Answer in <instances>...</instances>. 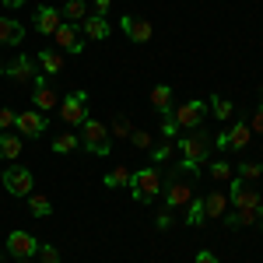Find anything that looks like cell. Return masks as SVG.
I'll list each match as a JSON object with an SVG mask.
<instances>
[{
	"mask_svg": "<svg viewBox=\"0 0 263 263\" xmlns=\"http://www.w3.org/2000/svg\"><path fill=\"white\" fill-rule=\"evenodd\" d=\"M0 78H4V67H0Z\"/></svg>",
	"mask_w": 263,
	"mask_h": 263,
	"instance_id": "obj_44",
	"label": "cell"
},
{
	"mask_svg": "<svg viewBox=\"0 0 263 263\" xmlns=\"http://www.w3.org/2000/svg\"><path fill=\"white\" fill-rule=\"evenodd\" d=\"M197 263H218V256L211 249H203V253H197Z\"/></svg>",
	"mask_w": 263,
	"mask_h": 263,
	"instance_id": "obj_41",
	"label": "cell"
},
{
	"mask_svg": "<svg viewBox=\"0 0 263 263\" xmlns=\"http://www.w3.org/2000/svg\"><path fill=\"white\" fill-rule=\"evenodd\" d=\"M105 130H112V137H130L134 134V126L126 116H112V126H105Z\"/></svg>",
	"mask_w": 263,
	"mask_h": 263,
	"instance_id": "obj_34",
	"label": "cell"
},
{
	"mask_svg": "<svg viewBox=\"0 0 263 263\" xmlns=\"http://www.w3.org/2000/svg\"><path fill=\"white\" fill-rule=\"evenodd\" d=\"M172 221H176V214H172V211H165V207H162V211H158V218H155V228H162V232H165V228H168Z\"/></svg>",
	"mask_w": 263,
	"mask_h": 263,
	"instance_id": "obj_37",
	"label": "cell"
},
{
	"mask_svg": "<svg viewBox=\"0 0 263 263\" xmlns=\"http://www.w3.org/2000/svg\"><path fill=\"white\" fill-rule=\"evenodd\" d=\"M14 116H18V112H11V109H0V134H4L7 126H14Z\"/></svg>",
	"mask_w": 263,
	"mask_h": 263,
	"instance_id": "obj_38",
	"label": "cell"
},
{
	"mask_svg": "<svg viewBox=\"0 0 263 263\" xmlns=\"http://www.w3.org/2000/svg\"><path fill=\"white\" fill-rule=\"evenodd\" d=\"M81 141H84V147H88L91 155H109V151H112V144H109V130H105V123H99V120H84Z\"/></svg>",
	"mask_w": 263,
	"mask_h": 263,
	"instance_id": "obj_6",
	"label": "cell"
},
{
	"mask_svg": "<svg viewBox=\"0 0 263 263\" xmlns=\"http://www.w3.org/2000/svg\"><path fill=\"white\" fill-rule=\"evenodd\" d=\"M63 25L60 11L57 7H49V4H42L39 11H35V28H39L42 35H57V28Z\"/></svg>",
	"mask_w": 263,
	"mask_h": 263,
	"instance_id": "obj_18",
	"label": "cell"
},
{
	"mask_svg": "<svg viewBox=\"0 0 263 263\" xmlns=\"http://www.w3.org/2000/svg\"><path fill=\"white\" fill-rule=\"evenodd\" d=\"M32 105L39 109V112H53L60 99H57V91L46 84V74H35V81H32Z\"/></svg>",
	"mask_w": 263,
	"mask_h": 263,
	"instance_id": "obj_10",
	"label": "cell"
},
{
	"mask_svg": "<svg viewBox=\"0 0 263 263\" xmlns=\"http://www.w3.org/2000/svg\"><path fill=\"white\" fill-rule=\"evenodd\" d=\"M162 137L165 141H176V137H179V126H176V120H172V112L162 116Z\"/></svg>",
	"mask_w": 263,
	"mask_h": 263,
	"instance_id": "obj_36",
	"label": "cell"
},
{
	"mask_svg": "<svg viewBox=\"0 0 263 263\" xmlns=\"http://www.w3.org/2000/svg\"><path fill=\"white\" fill-rule=\"evenodd\" d=\"M35 256H39V263H60V253H57V246H46V242H39Z\"/></svg>",
	"mask_w": 263,
	"mask_h": 263,
	"instance_id": "obj_35",
	"label": "cell"
},
{
	"mask_svg": "<svg viewBox=\"0 0 263 263\" xmlns=\"http://www.w3.org/2000/svg\"><path fill=\"white\" fill-rule=\"evenodd\" d=\"M39 63H42V70H46V78H53V74L63 70V57L53 53V49H39Z\"/></svg>",
	"mask_w": 263,
	"mask_h": 263,
	"instance_id": "obj_26",
	"label": "cell"
},
{
	"mask_svg": "<svg viewBox=\"0 0 263 263\" xmlns=\"http://www.w3.org/2000/svg\"><path fill=\"white\" fill-rule=\"evenodd\" d=\"M35 249H39V239L28 235V232H11V235H7V253H11L14 260H32Z\"/></svg>",
	"mask_w": 263,
	"mask_h": 263,
	"instance_id": "obj_11",
	"label": "cell"
},
{
	"mask_svg": "<svg viewBox=\"0 0 263 263\" xmlns=\"http://www.w3.org/2000/svg\"><path fill=\"white\" fill-rule=\"evenodd\" d=\"M249 137H253V130H249V123H235V126H232V130H228V134H218V147H221V151H242L246 144H249Z\"/></svg>",
	"mask_w": 263,
	"mask_h": 263,
	"instance_id": "obj_13",
	"label": "cell"
},
{
	"mask_svg": "<svg viewBox=\"0 0 263 263\" xmlns=\"http://www.w3.org/2000/svg\"><path fill=\"white\" fill-rule=\"evenodd\" d=\"M109 7H112V0H95V14H99V18L109 14Z\"/></svg>",
	"mask_w": 263,
	"mask_h": 263,
	"instance_id": "obj_40",
	"label": "cell"
},
{
	"mask_svg": "<svg viewBox=\"0 0 263 263\" xmlns=\"http://www.w3.org/2000/svg\"><path fill=\"white\" fill-rule=\"evenodd\" d=\"M228 228H242V224H260L263 228V203L260 207H235V211H224L221 214Z\"/></svg>",
	"mask_w": 263,
	"mask_h": 263,
	"instance_id": "obj_14",
	"label": "cell"
},
{
	"mask_svg": "<svg viewBox=\"0 0 263 263\" xmlns=\"http://www.w3.org/2000/svg\"><path fill=\"white\" fill-rule=\"evenodd\" d=\"M120 28L126 32V39H130V42H151V35H155L151 21L134 18V14H123V18H120Z\"/></svg>",
	"mask_w": 263,
	"mask_h": 263,
	"instance_id": "obj_15",
	"label": "cell"
},
{
	"mask_svg": "<svg viewBox=\"0 0 263 263\" xmlns=\"http://www.w3.org/2000/svg\"><path fill=\"white\" fill-rule=\"evenodd\" d=\"M81 28V35L84 39H91V42H102V39H109V32H112V25L105 18H99V14H88V18L78 25Z\"/></svg>",
	"mask_w": 263,
	"mask_h": 263,
	"instance_id": "obj_17",
	"label": "cell"
},
{
	"mask_svg": "<svg viewBox=\"0 0 263 263\" xmlns=\"http://www.w3.org/2000/svg\"><path fill=\"white\" fill-rule=\"evenodd\" d=\"M211 109H214V116H218V120H232V116H235V102L221 99V95H214V99H211Z\"/></svg>",
	"mask_w": 263,
	"mask_h": 263,
	"instance_id": "obj_30",
	"label": "cell"
},
{
	"mask_svg": "<svg viewBox=\"0 0 263 263\" xmlns=\"http://www.w3.org/2000/svg\"><path fill=\"white\" fill-rule=\"evenodd\" d=\"M203 116H207V102H200V99L172 105V120H176L179 130H197V126H203Z\"/></svg>",
	"mask_w": 263,
	"mask_h": 263,
	"instance_id": "obj_5",
	"label": "cell"
},
{
	"mask_svg": "<svg viewBox=\"0 0 263 263\" xmlns=\"http://www.w3.org/2000/svg\"><path fill=\"white\" fill-rule=\"evenodd\" d=\"M25 42V28L14 18H0V46H21Z\"/></svg>",
	"mask_w": 263,
	"mask_h": 263,
	"instance_id": "obj_20",
	"label": "cell"
},
{
	"mask_svg": "<svg viewBox=\"0 0 263 263\" xmlns=\"http://www.w3.org/2000/svg\"><path fill=\"white\" fill-rule=\"evenodd\" d=\"M211 147H214V141H211V130H203V126H197V130H186L179 141V151H182V168H190V172H200V165L211 158Z\"/></svg>",
	"mask_w": 263,
	"mask_h": 263,
	"instance_id": "obj_2",
	"label": "cell"
},
{
	"mask_svg": "<svg viewBox=\"0 0 263 263\" xmlns=\"http://www.w3.org/2000/svg\"><path fill=\"white\" fill-rule=\"evenodd\" d=\"M130 144H134L137 151H151V147H155V137H151L147 130H134V134H130Z\"/></svg>",
	"mask_w": 263,
	"mask_h": 263,
	"instance_id": "obj_33",
	"label": "cell"
},
{
	"mask_svg": "<svg viewBox=\"0 0 263 263\" xmlns=\"http://www.w3.org/2000/svg\"><path fill=\"white\" fill-rule=\"evenodd\" d=\"M18 263H35V260H18Z\"/></svg>",
	"mask_w": 263,
	"mask_h": 263,
	"instance_id": "obj_43",
	"label": "cell"
},
{
	"mask_svg": "<svg viewBox=\"0 0 263 263\" xmlns=\"http://www.w3.org/2000/svg\"><path fill=\"white\" fill-rule=\"evenodd\" d=\"M228 203L232 207H260V193L249 186V182H242V179H232L228 182Z\"/></svg>",
	"mask_w": 263,
	"mask_h": 263,
	"instance_id": "obj_12",
	"label": "cell"
},
{
	"mask_svg": "<svg viewBox=\"0 0 263 263\" xmlns=\"http://www.w3.org/2000/svg\"><path fill=\"white\" fill-rule=\"evenodd\" d=\"M0 179H4V190H7L11 197H28V193L35 190L32 172H28V168H21V165H7Z\"/></svg>",
	"mask_w": 263,
	"mask_h": 263,
	"instance_id": "obj_7",
	"label": "cell"
},
{
	"mask_svg": "<svg viewBox=\"0 0 263 263\" xmlns=\"http://www.w3.org/2000/svg\"><path fill=\"white\" fill-rule=\"evenodd\" d=\"M172 88L168 84H158V88H151V109L158 112V116H168L172 112Z\"/></svg>",
	"mask_w": 263,
	"mask_h": 263,
	"instance_id": "obj_21",
	"label": "cell"
},
{
	"mask_svg": "<svg viewBox=\"0 0 263 263\" xmlns=\"http://www.w3.org/2000/svg\"><path fill=\"white\" fill-rule=\"evenodd\" d=\"M57 112H60V120L67 126H78L81 130L84 120H88V91H70L67 99H60Z\"/></svg>",
	"mask_w": 263,
	"mask_h": 263,
	"instance_id": "obj_4",
	"label": "cell"
},
{
	"mask_svg": "<svg viewBox=\"0 0 263 263\" xmlns=\"http://www.w3.org/2000/svg\"><path fill=\"white\" fill-rule=\"evenodd\" d=\"M46 112H39V109H25V112H18L14 116V130L18 134H28V137H42L46 134Z\"/></svg>",
	"mask_w": 263,
	"mask_h": 263,
	"instance_id": "obj_9",
	"label": "cell"
},
{
	"mask_svg": "<svg viewBox=\"0 0 263 263\" xmlns=\"http://www.w3.org/2000/svg\"><path fill=\"white\" fill-rule=\"evenodd\" d=\"M78 144H81V137H78V134H57V141H53V151H57V155H70Z\"/></svg>",
	"mask_w": 263,
	"mask_h": 263,
	"instance_id": "obj_29",
	"label": "cell"
},
{
	"mask_svg": "<svg viewBox=\"0 0 263 263\" xmlns=\"http://www.w3.org/2000/svg\"><path fill=\"white\" fill-rule=\"evenodd\" d=\"M28 211H32L35 218H49V214H53V203H49L46 193H35V190H32V193H28Z\"/></svg>",
	"mask_w": 263,
	"mask_h": 263,
	"instance_id": "obj_25",
	"label": "cell"
},
{
	"mask_svg": "<svg viewBox=\"0 0 263 263\" xmlns=\"http://www.w3.org/2000/svg\"><path fill=\"white\" fill-rule=\"evenodd\" d=\"M60 18H67L70 25H81L84 18H88V7H84V0H67L60 7Z\"/></svg>",
	"mask_w": 263,
	"mask_h": 263,
	"instance_id": "obj_23",
	"label": "cell"
},
{
	"mask_svg": "<svg viewBox=\"0 0 263 263\" xmlns=\"http://www.w3.org/2000/svg\"><path fill=\"white\" fill-rule=\"evenodd\" d=\"M172 155H176V141H162L158 147H151V158H155L158 165H165Z\"/></svg>",
	"mask_w": 263,
	"mask_h": 263,
	"instance_id": "obj_32",
	"label": "cell"
},
{
	"mask_svg": "<svg viewBox=\"0 0 263 263\" xmlns=\"http://www.w3.org/2000/svg\"><path fill=\"white\" fill-rule=\"evenodd\" d=\"M25 0H4V7H21Z\"/></svg>",
	"mask_w": 263,
	"mask_h": 263,
	"instance_id": "obj_42",
	"label": "cell"
},
{
	"mask_svg": "<svg viewBox=\"0 0 263 263\" xmlns=\"http://www.w3.org/2000/svg\"><path fill=\"white\" fill-rule=\"evenodd\" d=\"M130 197L137 203H151L158 193H162V172L158 168H141V172H134L130 176Z\"/></svg>",
	"mask_w": 263,
	"mask_h": 263,
	"instance_id": "obj_3",
	"label": "cell"
},
{
	"mask_svg": "<svg viewBox=\"0 0 263 263\" xmlns=\"http://www.w3.org/2000/svg\"><path fill=\"white\" fill-rule=\"evenodd\" d=\"M21 155V134H0V158L14 162Z\"/></svg>",
	"mask_w": 263,
	"mask_h": 263,
	"instance_id": "obj_22",
	"label": "cell"
},
{
	"mask_svg": "<svg viewBox=\"0 0 263 263\" xmlns=\"http://www.w3.org/2000/svg\"><path fill=\"white\" fill-rule=\"evenodd\" d=\"M197 176L200 172H190L182 165H172L168 172H162V193H165V211L179 214L186 203L197 197Z\"/></svg>",
	"mask_w": 263,
	"mask_h": 263,
	"instance_id": "obj_1",
	"label": "cell"
},
{
	"mask_svg": "<svg viewBox=\"0 0 263 263\" xmlns=\"http://www.w3.org/2000/svg\"><path fill=\"white\" fill-rule=\"evenodd\" d=\"M260 176H263V165L260 162H242V165H239V179H242V182H256Z\"/></svg>",
	"mask_w": 263,
	"mask_h": 263,
	"instance_id": "obj_31",
	"label": "cell"
},
{
	"mask_svg": "<svg viewBox=\"0 0 263 263\" xmlns=\"http://www.w3.org/2000/svg\"><path fill=\"white\" fill-rule=\"evenodd\" d=\"M211 179L214 182H232L235 179V168H232V162H211Z\"/></svg>",
	"mask_w": 263,
	"mask_h": 263,
	"instance_id": "obj_28",
	"label": "cell"
},
{
	"mask_svg": "<svg viewBox=\"0 0 263 263\" xmlns=\"http://www.w3.org/2000/svg\"><path fill=\"white\" fill-rule=\"evenodd\" d=\"M57 46L67 49V53H84V35L78 25H70V21H63L60 28H57Z\"/></svg>",
	"mask_w": 263,
	"mask_h": 263,
	"instance_id": "obj_16",
	"label": "cell"
},
{
	"mask_svg": "<svg viewBox=\"0 0 263 263\" xmlns=\"http://www.w3.org/2000/svg\"><path fill=\"white\" fill-rule=\"evenodd\" d=\"M228 207H232V203H228V193H224V190H211V193L203 197V218H221Z\"/></svg>",
	"mask_w": 263,
	"mask_h": 263,
	"instance_id": "obj_19",
	"label": "cell"
},
{
	"mask_svg": "<svg viewBox=\"0 0 263 263\" xmlns=\"http://www.w3.org/2000/svg\"><path fill=\"white\" fill-rule=\"evenodd\" d=\"M249 130H256V134H263V105L256 109V112H253V126H249Z\"/></svg>",
	"mask_w": 263,
	"mask_h": 263,
	"instance_id": "obj_39",
	"label": "cell"
},
{
	"mask_svg": "<svg viewBox=\"0 0 263 263\" xmlns=\"http://www.w3.org/2000/svg\"><path fill=\"white\" fill-rule=\"evenodd\" d=\"M130 176H134V172H130V168H126V165H116V168H112V172H105V186H109V190H126V186H130Z\"/></svg>",
	"mask_w": 263,
	"mask_h": 263,
	"instance_id": "obj_24",
	"label": "cell"
},
{
	"mask_svg": "<svg viewBox=\"0 0 263 263\" xmlns=\"http://www.w3.org/2000/svg\"><path fill=\"white\" fill-rule=\"evenodd\" d=\"M203 221H207V218H203V200L193 197V200L186 203V224H190V228H200Z\"/></svg>",
	"mask_w": 263,
	"mask_h": 263,
	"instance_id": "obj_27",
	"label": "cell"
},
{
	"mask_svg": "<svg viewBox=\"0 0 263 263\" xmlns=\"http://www.w3.org/2000/svg\"><path fill=\"white\" fill-rule=\"evenodd\" d=\"M4 78H11L14 84H28V81H35V60H32L28 53H18L14 60L4 67Z\"/></svg>",
	"mask_w": 263,
	"mask_h": 263,
	"instance_id": "obj_8",
	"label": "cell"
}]
</instances>
